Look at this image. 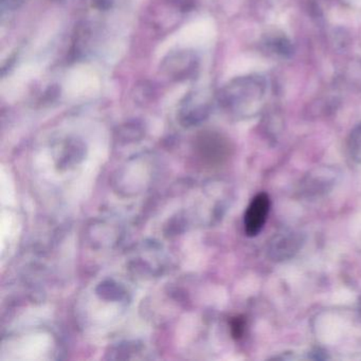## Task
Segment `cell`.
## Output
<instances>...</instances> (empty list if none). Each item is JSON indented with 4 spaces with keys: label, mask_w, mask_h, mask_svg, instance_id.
<instances>
[{
    "label": "cell",
    "mask_w": 361,
    "mask_h": 361,
    "mask_svg": "<svg viewBox=\"0 0 361 361\" xmlns=\"http://www.w3.org/2000/svg\"><path fill=\"white\" fill-rule=\"evenodd\" d=\"M267 81L261 75L236 78L219 92V103L242 117L257 115L265 106Z\"/></svg>",
    "instance_id": "1"
},
{
    "label": "cell",
    "mask_w": 361,
    "mask_h": 361,
    "mask_svg": "<svg viewBox=\"0 0 361 361\" xmlns=\"http://www.w3.org/2000/svg\"><path fill=\"white\" fill-rule=\"evenodd\" d=\"M304 244V235L293 229H283L276 232L268 240L266 251L267 257L274 262H285L293 259Z\"/></svg>",
    "instance_id": "2"
},
{
    "label": "cell",
    "mask_w": 361,
    "mask_h": 361,
    "mask_svg": "<svg viewBox=\"0 0 361 361\" xmlns=\"http://www.w3.org/2000/svg\"><path fill=\"white\" fill-rule=\"evenodd\" d=\"M161 73L174 81H185L195 75L198 59L194 52L181 50L168 54L160 65Z\"/></svg>",
    "instance_id": "3"
},
{
    "label": "cell",
    "mask_w": 361,
    "mask_h": 361,
    "mask_svg": "<svg viewBox=\"0 0 361 361\" xmlns=\"http://www.w3.org/2000/svg\"><path fill=\"white\" fill-rule=\"evenodd\" d=\"M270 211L268 194L259 193L253 197L245 212L244 228L247 236H257L263 230Z\"/></svg>",
    "instance_id": "4"
},
{
    "label": "cell",
    "mask_w": 361,
    "mask_h": 361,
    "mask_svg": "<svg viewBox=\"0 0 361 361\" xmlns=\"http://www.w3.org/2000/svg\"><path fill=\"white\" fill-rule=\"evenodd\" d=\"M348 152L356 164H361V123L350 133L348 139Z\"/></svg>",
    "instance_id": "5"
},
{
    "label": "cell",
    "mask_w": 361,
    "mask_h": 361,
    "mask_svg": "<svg viewBox=\"0 0 361 361\" xmlns=\"http://www.w3.org/2000/svg\"><path fill=\"white\" fill-rule=\"evenodd\" d=\"M267 46L274 54L283 56V58L290 56L293 52V44L285 37H276V39H270L267 42Z\"/></svg>",
    "instance_id": "6"
},
{
    "label": "cell",
    "mask_w": 361,
    "mask_h": 361,
    "mask_svg": "<svg viewBox=\"0 0 361 361\" xmlns=\"http://www.w3.org/2000/svg\"><path fill=\"white\" fill-rule=\"evenodd\" d=\"M154 94H155V90H154V88L152 87L151 84H147V82H143L141 85L137 86L135 98L153 99Z\"/></svg>",
    "instance_id": "7"
},
{
    "label": "cell",
    "mask_w": 361,
    "mask_h": 361,
    "mask_svg": "<svg viewBox=\"0 0 361 361\" xmlns=\"http://www.w3.org/2000/svg\"><path fill=\"white\" fill-rule=\"evenodd\" d=\"M92 7L100 11H107L113 6L114 0H92Z\"/></svg>",
    "instance_id": "8"
},
{
    "label": "cell",
    "mask_w": 361,
    "mask_h": 361,
    "mask_svg": "<svg viewBox=\"0 0 361 361\" xmlns=\"http://www.w3.org/2000/svg\"><path fill=\"white\" fill-rule=\"evenodd\" d=\"M244 321L240 319H235L232 323V333H233L234 337H240L243 335V331H244Z\"/></svg>",
    "instance_id": "9"
}]
</instances>
